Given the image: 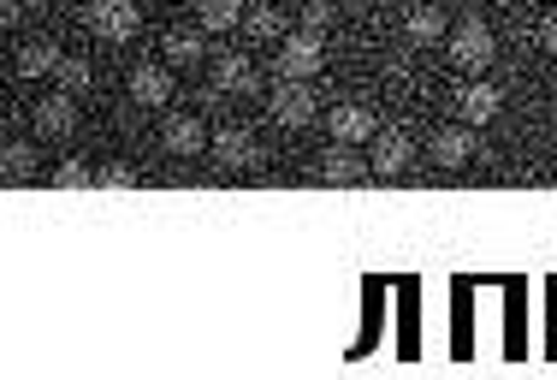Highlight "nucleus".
Instances as JSON below:
<instances>
[{
  "instance_id": "9b49d317",
  "label": "nucleus",
  "mask_w": 557,
  "mask_h": 380,
  "mask_svg": "<svg viewBox=\"0 0 557 380\" xmlns=\"http://www.w3.org/2000/svg\"><path fill=\"white\" fill-rule=\"evenodd\" d=\"M36 131H42V137H72L77 131V101L65 96V89L60 96H42L36 101Z\"/></svg>"
},
{
  "instance_id": "dca6fc26",
  "label": "nucleus",
  "mask_w": 557,
  "mask_h": 380,
  "mask_svg": "<svg viewBox=\"0 0 557 380\" xmlns=\"http://www.w3.org/2000/svg\"><path fill=\"white\" fill-rule=\"evenodd\" d=\"M202 30H166L161 36V54H166V65H196L202 60Z\"/></svg>"
},
{
  "instance_id": "a878e982",
  "label": "nucleus",
  "mask_w": 557,
  "mask_h": 380,
  "mask_svg": "<svg viewBox=\"0 0 557 380\" xmlns=\"http://www.w3.org/2000/svg\"><path fill=\"white\" fill-rule=\"evenodd\" d=\"M18 12H24V0H0V30H7V24H18Z\"/></svg>"
},
{
  "instance_id": "7ed1b4c3",
  "label": "nucleus",
  "mask_w": 557,
  "mask_h": 380,
  "mask_svg": "<svg viewBox=\"0 0 557 380\" xmlns=\"http://www.w3.org/2000/svg\"><path fill=\"white\" fill-rule=\"evenodd\" d=\"M321 36L314 30H285L278 36V77H297V84H309L314 72H321Z\"/></svg>"
},
{
  "instance_id": "f03ea898",
  "label": "nucleus",
  "mask_w": 557,
  "mask_h": 380,
  "mask_svg": "<svg viewBox=\"0 0 557 380\" xmlns=\"http://www.w3.org/2000/svg\"><path fill=\"white\" fill-rule=\"evenodd\" d=\"M84 24L101 36V42H131V36L143 30V12H137V0H89Z\"/></svg>"
},
{
  "instance_id": "423d86ee",
  "label": "nucleus",
  "mask_w": 557,
  "mask_h": 380,
  "mask_svg": "<svg viewBox=\"0 0 557 380\" xmlns=\"http://www.w3.org/2000/svg\"><path fill=\"white\" fill-rule=\"evenodd\" d=\"M208 149H214V161L220 167H232V173H249V167H261V143L249 137L244 125H225L208 137Z\"/></svg>"
},
{
  "instance_id": "6e6552de",
  "label": "nucleus",
  "mask_w": 557,
  "mask_h": 380,
  "mask_svg": "<svg viewBox=\"0 0 557 380\" xmlns=\"http://www.w3.org/2000/svg\"><path fill=\"white\" fill-rule=\"evenodd\" d=\"M161 149L166 155H202L208 149V125L196 120V113H172L161 125Z\"/></svg>"
},
{
  "instance_id": "f3484780",
  "label": "nucleus",
  "mask_w": 557,
  "mask_h": 380,
  "mask_svg": "<svg viewBox=\"0 0 557 380\" xmlns=\"http://www.w3.org/2000/svg\"><path fill=\"white\" fill-rule=\"evenodd\" d=\"M237 19H244V0H196L202 30H237Z\"/></svg>"
},
{
  "instance_id": "39448f33",
  "label": "nucleus",
  "mask_w": 557,
  "mask_h": 380,
  "mask_svg": "<svg viewBox=\"0 0 557 380\" xmlns=\"http://www.w3.org/2000/svg\"><path fill=\"white\" fill-rule=\"evenodd\" d=\"M125 89H131V101H137V108H166V101H172V65H161V60L131 65Z\"/></svg>"
},
{
  "instance_id": "a211bd4d",
  "label": "nucleus",
  "mask_w": 557,
  "mask_h": 380,
  "mask_svg": "<svg viewBox=\"0 0 557 380\" xmlns=\"http://www.w3.org/2000/svg\"><path fill=\"white\" fill-rule=\"evenodd\" d=\"M409 42H416V48L445 42V12L440 7H416V12H409Z\"/></svg>"
},
{
  "instance_id": "9d476101",
  "label": "nucleus",
  "mask_w": 557,
  "mask_h": 380,
  "mask_svg": "<svg viewBox=\"0 0 557 380\" xmlns=\"http://www.w3.org/2000/svg\"><path fill=\"white\" fill-rule=\"evenodd\" d=\"M321 179H326V185H362V179H368V161H362V155H356V143H333V149H326L321 155Z\"/></svg>"
},
{
  "instance_id": "2eb2a0df",
  "label": "nucleus",
  "mask_w": 557,
  "mask_h": 380,
  "mask_svg": "<svg viewBox=\"0 0 557 380\" xmlns=\"http://www.w3.org/2000/svg\"><path fill=\"white\" fill-rule=\"evenodd\" d=\"M60 60V42H48V36H36V42L18 48V77H48Z\"/></svg>"
},
{
  "instance_id": "f257e3e1",
  "label": "nucleus",
  "mask_w": 557,
  "mask_h": 380,
  "mask_svg": "<svg viewBox=\"0 0 557 380\" xmlns=\"http://www.w3.org/2000/svg\"><path fill=\"white\" fill-rule=\"evenodd\" d=\"M450 65H462V72H486L498 54V36H493V24L486 19H462V24H450Z\"/></svg>"
},
{
  "instance_id": "ddd939ff",
  "label": "nucleus",
  "mask_w": 557,
  "mask_h": 380,
  "mask_svg": "<svg viewBox=\"0 0 557 380\" xmlns=\"http://www.w3.org/2000/svg\"><path fill=\"white\" fill-rule=\"evenodd\" d=\"M498 84H462L457 89V108H462V120L469 125H493L498 120Z\"/></svg>"
},
{
  "instance_id": "20e7f679",
  "label": "nucleus",
  "mask_w": 557,
  "mask_h": 380,
  "mask_svg": "<svg viewBox=\"0 0 557 380\" xmlns=\"http://www.w3.org/2000/svg\"><path fill=\"white\" fill-rule=\"evenodd\" d=\"M268 113H273V125H285V131L309 125V120H314V96H309V84H297V77H278L273 96H268Z\"/></svg>"
},
{
  "instance_id": "5701e85b",
  "label": "nucleus",
  "mask_w": 557,
  "mask_h": 380,
  "mask_svg": "<svg viewBox=\"0 0 557 380\" xmlns=\"http://www.w3.org/2000/svg\"><path fill=\"white\" fill-rule=\"evenodd\" d=\"M333 19H338V12H333V0H302V30L326 36V30H333Z\"/></svg>"
},
{
  "instance_id": "f8f14e48",
  "label": "nucleus",
  "mask_w": 557,
  "mask_h": 380,
  "mask_svg": "<svg viewBox=\"0 0 557 380\" xmlns=\"http://www.w3.org/2000/svg\"><path fill=\"white\" fill-rule=\"evenodd\" d=\"M214 84H220V96H256L261 77H256V65H249L244 54H220L214 60Z\"/></svg>"
},
{
  "instance_id": "6ab92c4d",
  "label": "nucleus",
  "mask_w": 557,
  "mask_h": 380,
  "mask_svg": "<svg viewBox=\"0 0 557 380\" xmlns=\"http://www.w3.org/2000/svg\"><path fill=\"white\" fill-rule=\"evenodd\" d=\"M237 24H244L256 42H278V36H285V19H278V7H249Z\"/></svg>"
},
{
  "instance_id": "4468645a",
  "label": "nucleus",
  "mask_w": 557,
  "mask_h": 380,
  "mask_svg": "<svg viewBox=\"0 0 557 380\" xmlns=\"http://www.w3.org/2000/svg\"><path fill=\"white\" fill-rule=\"evenodd\" d=\"M326 131H333V143H368V137H374V113L356 108V101H344V108H333Z\"/></svg>"
},
{
  "instance_id": "1a4fd4ad",
  "label": "nucleus",
  "mask_w": 557,
  "mask_h": 380,
  "mask_svg": "<svg viewBox=\"0 0 557 380\" xmlns=\"http://www.w3.org/2000/svg\"><path fill=\"white\" fill-rule=\"evenodd\" d=\"M428 149H433V161H440V167H469L481 143H474V131H469V125H440Z\"/></svg>"
},
{
  "instance_id": "412c9836",
  "label": "nucleus",
  "mask_w": 557,
  "mask_h": 380,
  "mask_svg": "<svg viewBox=\"0 0 557 380\" xmlns=\"http://www.w3.org/2000/svg\"><path fill=\"white\" fill-rule=\"evenodd\" d=\"M0 173H7V179H30L36 173V143H7V149H0Z\"/></svg>"
},
{
  "instance_id": "0eeeda50",
  "label": "nucleus",
  "mask_w": 557,
  "mask_h": 380,
  "mask_svg": "<svg viewBox=\"0 0 557 380\" xmlns=\"http://www.w3.org/2000/svg\"><path fill=\"white\" fill-rule=\"evenodd\" d=\"M409 155H416V137H409V131H380L374 137V155H368V173L374 179H397L409 167Z\"/></svg>"
},
{
  "instance_id": "4be33fe9",
  "label": "nucleus",
  "mask_w": 557,
  "mask_h": 380,
  "mask_svg": "<svg viewBox=\"0 0 557 380\" xmlns=\"http://www.w3.org/2000/svg\"><path fill=\"white\" fill-rule=\"evenodd\" d=\"M54 191H96V173L84 161H60L54 167Z\"/></svg>"
},
{
  "instance_id": "bb28decb",
  "label": "nucleus",
  "mask_w": 557,
  "mask_h": 380,
  "mask_svg": "<svg viewBox=\"0 0 557 380\" xmlns=\"http://www.w3.org/2000/svg\"><path fill=\"white\" fill-rule=\"evenodd\" d=\"M552 120H557V101H552Z\"/></svg>"
},
{
  "instance_id": "b1692460",
  "label": "nucleus",
  "mask_w": 557,
  "mask_h": 380,
  "mask_svg": "<svg viewBox=\"0 0 557 380\" xmlns=\"http://www.w3.org/2000/svg\"><path fill=\"white\" fill-rule=\"evenodd\" d=\"M96 191H137V167H125V161L101 167V173H96Z\"/></svg>"
},
{
  "instance_id": "aec40b11",
  "label": "nucleus",
  "mask_w": 557,
  "mask_h": 380,
  "mask_svg": "<svg viewBox=\"0 0 557 380\" xmlns=\"http://www.w3.org/2000/svg\"><path fill=\"white\" fill-rule=\"evenodd\" d=\"M54 77H60V89H65V96H84V89L89 84H96V65H89V60H54Z\"/></svg>"
},
{
  "instance_id": "393cba45",
  "label": "nucleus",
  "mask_w": 557,
  "mask_h": 380,
  "mask_svg": "<svg viewBox=\"0 0 557 380\" xmlns=\"http://www.w3.org/2000/svg\"><path fill=\"white\" fill-rule=\"evenodd\" d=\"M534 42L546 48V54H557V19H540L534 24Z\"/></svg>"
}]
</instances>
